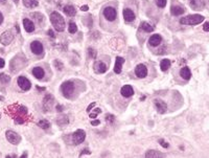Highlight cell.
I'll list each match as a JSON object with an SVG mask.
<instances>
[{
	"label": "cell",
	"instance_id": "1",
	"mask_svg": "<svg viewBox=\"0 0 209 158\" xmlns=\"http://www.w3.org/2000/svg\"><path fill=\"white\" fill-rule=\"evenodd\" d=\"M50 21L52 23L53 28L58 31H63L65 29V21H64L63 17L61 16L58 12H53L50 15Z\"/></svg>",
	"mask_w": 209,
	"mask_h": 158
},
{
	"label": "cell",
	"instance_id": "2",
	"mask_svg": "<svg viewBox=\"0 0 209 158\" xmlns=\"http://www.w3.org/2000/svg\"><path fill=\"white\" fill-rule=\"evenodd\" d=\"M203 21H204V17L196 14L189 15V16H186L184 18L180 19V23L184 24V25H196V24H200Z\"/></svg>",
	"mask_w": 209,
	"mask_h": 158
},
{
	"label": "cell",
	"instance_id": "3",
	"mask_svg": "<svg viewBox=\"0 0 209 158\" xmlns=\"http://www.w3.org/2000/svg\"><path fill=\"white\" fill-rule=\"evenodd\" d=\"M61 89H62V92L65 97H70L74 91V83L71 82V81H66L62 84Z\"/></svg>",
	"mask_w": 209,
	"mask_h": 158
},
{
	"label": "cell",
	"instance_id": "4",
	"mask_svg": "<svg viewBox=\"0 0 209 158\" xmlns=\"http://www.w3.org/2000/svg\"><path fill=\"white\" fill-rule=\"evenodd\" d=\"M86 138V133L85 131L82 130V129H78L75 131L74 133H73L72 135V141L74 145H80L82 144V142L85 140Z\"/></svg>",
	"mask_w": 209,
	"mask_h": 158
},
{
	"label": "cell",
	"instance_id": "5",
	"mask_svg": "<svg viewBox=\"0 0 209 158\" xmlns=\"http://www.w3.org/2000/svg\"><path fill=\"white\" fill-rule=\"evenodd\" d=\"M13 40H14V35L12 33V31H5L0 36V43L4 46L9 45Z\"/></svg>",
	"mask_w": 209,
	"mask_h": 158
},
{
	"label": "cell",
	"instance_id": "6",
	"mask_svg": "<svg viewBox=\"0 0 209 158\" xmlns=\"http://www.w3.org/2000/svg\"><path fill=\"white\" fill-rule=\"evenodd\" d=\"M5 135H6V139L9 140V142H11V144H13V145H18L19 142L21 141L20 135L17 134V133L14 132V131H6Z\"/></svg>",
	"mask_w": 209,
	"mask_h": 158
},
{
	"label": "cell",
	"instance_id": "7",
	"mask_svg": "<svg viewBox=\"0 0 209 158\" xmlns=\"http://www.w3.org/2000/svg\"><path fill=\"white\" fill-rule=\"evenodd\" d=\"M104 16L107 20L109 21H114L116 19L117 13H116V9L112 6H107L104 9Z\"/></svg>",
	"mask_w": 209,
	"mask_h": 158
},
{
	"label": "cell",
	"instance_id": "8",
	"mask_svg": "<svg viewBox=\"0 0 209 158\" xmlns=\"http://www.w3.org/2000/svg\"><path fill=\"white\" fill-rule=\"evenodd\" d=\"M18 85H19V87H20L21 89L24 90V91L29 90V89H31V82H29L27 79L25 78V76H19V78H18Z\"/></svg>",
	"mask_w": 209,
	"mask_h": 158
},
{
	"label": "cell",
	"instance_id": "9",
	"mask_svg": "<svg viewBox=\"0 0 209 158\" xmlns=\"http://www.w3.org/2000/svg\"><path fill=\"white\" fill-rule=\"evenodd\" d=\"M135 75L140 79L146 78L147 75V68L146 67V65H143V64L137 65L136 68H135Z\"/></svg>",
	"mask_w": 209,
	"mask_h": 158
},
{
	"label": "cell",
	"instance_id": "10",
	"mask_svg": "<svg viewBox=\"0 0 209 158\" xmlns=\"http://www.w3.org/2000/svg\"><path fill=\"white\" fill-rule=\"evenodd\" d=\"M31 49L35 55H41L43 53V45H42L41 42L34 41L31 43Z\"/></svg>",
	"mask_w": 209,
	"mask_h": 158
},
{
	"label": "cell",
	"instance_id": "11",
	"mask_svg": "<svg viewBox=\"0 0 209 158\" xmlns=\"http://www.w3.org/2000/svg\"><path fill=\"white\" fill-rule=\"evenodd\" d=\"M190 6L196 11H202L205 7V2L203 0H188Z\"/></svg>",
	"mask_w": 209,
	"mask_h": 158
},
{
	"label": "cell",
	"instance_id": "12",
	"mask_svg": "<svg viewBox=\"0 0 209 158\" xmlns=\"http://www.w3.org/2000/svg\"><path fill=\"white\" fill-rule=\"evenodd\" d=\"M120 93L124 97H130L134 94V90H133V87L131 85H124L121 87V90H120Z\"/></svg>",
	"mask_w": 209,
	"mask_h": 158
},
{
	"label": "cell",
	"instance_id": "13",
	"mask_svg": "<svg viewBox=\"0 0 209 158\" xmlns=\"http://www.w3.org/2000/svg\"><path fill=\"white\" fill-rule=\"evenodd\" d=\"M155 106H156L157 108V111H158L160 114H163V113L166 112L167 110V105L165 103L163 102V101H160V100H155Z\"/></svg>",
	"mask_w": 209,
	"mask_h": 158
},
{
	"label": "cell",
	"instance_id": "14",
	"mask_svg": "<svg viewBox=\"0 0 209 158\" xmlns=\"http://www.w3.org/2000/svg\"><path fill=\"white\" fill-rule=\"evenodd\" d=\"M52 104H53V96L51 95V94H47L44 97V100H43V107H44V109H45L46 111L49 110L51 108V106H52Z\"/></svg>",
	"mask_w": 209,
	"mask_h": 158
},
{
	"label": "cell",
	"instance_id": "15",
	"mask_svg": "<svg viewBox=\"0 0 209 158\" xmlns=\"http://www.w3.org/2000/svg\"><path fill=\"white\" fill-rule=\"evenodd\" d=\"M124 18L127 22H132L135 20V14L131 9H124Z\"/></svg>",
	"mask_w": 209,
	"mask_h": 158
},
{
	"label": "cell",
	"instance_id": "16",
	"mask_svg": "<svg viewBox=\"0 0 209 158\" xmlns=\"http://www.w3.org/2000/svg\"><path fill=\"white\" fill-rule=\"evenodd\" d=\"M161 42H162V38H161L160 35H158V34L153 35V36H152L151 38H150V40H149V43L151 44L152 46H158V45H160Z\"/></svg>",
	"mask_w": 209,
	"mask_h": 158
},
{
	"label": "cell",
	"instance_id": "17",
	"mask_svg": "<svg viewBox=\"0 0 209 158\" xmlns=\"http://www.w3.org/2000/svg\"><path fill=\"white\" fill-rule=\"evenodd\" d=\"M94 70L96 71L97 73H105L107 71V65L104 62H100L98 61L94 64Z\"/></svg>",
	"mask_w": 209,
	"mask_h": 158
},
{
	"label": "cell",
	"instance_id": "18",
	"mask_svg": "<svg viewBox=\"0 0 209 158\" xmlns=\"http://www.w3.org/2000/svg\"><path fill=\"white\" fill-rule=\"evenodd\" d=\"M185 12V9L181 6H173L171 7V13L173 16H180Z\"/></svg>",
	"mask_w": 209,
	"mask_h": 158
},
{
	"label": "cell",
	"instance_id": "19",
	"mask_svg": "<svg viewBox=\"0 0 209 158\" xmlns=\"http://www.w3.org/2000/svg\"><path fill=\"white\" fill-rule=\"evenodd\" d=\"M124 63V59L121 58V57H117L116 62H115V67H114L115 73H120V72H121V68H122Z\"/></svg>",
	"mask_w": 209,
	"mask_h": 158
},
{
	"label": "cell",
	"instance_id": "20",
	"mask_svg": "<svg viewBox=\"0 0 209 158\" xmlns=\"http://www.w3.org/2000/svg\"><path fill=\"white\" fill-rule=\"evenodd\" d=\"M23 26L25 31H27V33H33L35 31V25L29 19H23Z\"/></svg>",
	"mask_w": 209,
	"mask_h": 158
},
{
	"label": "cell",
	"instance_id": "21",
	"mask_svg": "<svg viewBox=\"0 0 209 158\" xmlns=\"http://www.w3.org/2000/svg\"><path fill=\"white\" fill-rule=\"evenodd\" d=\"M180 75L184 79V80H189V79H190V76H191L190 69H189L187 66H185V67H182L181 70H180Z\"/></svg>",
	"mask_w": 209,
	"mask_h": 158
},
{
	"label": "cell",
	"instance_id": "22",
	"mask_svg": "<svg viewBox=\"0 0 209 158\" xmlns=\"http://www.w3.org/2000/svg\"><path fill=\"white\" fill-rule=\"evenodd\" d=\"M33 75H35L37 79L41 80V79L44 78V75H45V72H44L43 68H41V67H35V68L33 69Z\"/></svg>",
	"mask_w": 209,
	"mask_h": 158
},
{
	"label": "cell",
	"instance_id": "23",
	"mask_svg": "<svg viewBox=\"0 0 209 158\" xmlns=\"http://www.w3.org/2000/svg\"><path fill=\"white\" fill-rule=\"evenodd\" d=\"M146 157H165V155L162 154L159 151H156V150H150V151H147L146 153Z\"/></svg>",
	"mask_w": 209,
	"mask_h": 158
},
{
	"label": "cell",
	"instance_id": "24",
	"mask_svg": "<svg viewBox=\"0 0 209 158\" xmlns=\"http://www.w3.org/2000/svg\"><path fill=\"white\" fill-rule=\"evenodd\" d=\"M63 11H64V13L67 15V16H69V17H73L75 14H77V12H75V9L72 6H64Z\"/></svg>",
	"mask_w": 209,
	"mask_h": 158
},
{
	"label": "cell",
	"instance_id": "25",
	"mask_svg": "<svg viewBox=\"0 0 209 158\" xmlns=\"http://www.w3.org/2000/svg\"><path fill=\"white\" fill-rule=\"evenodd\" d=\"M140 28H141L142 31H146V33H152V31L155 29L154 26L151 25L150 23H147V22H141V24H140Z\"/></svg>",
	"mask_w": 209,
	"mask_h": 158
},
{
	"label": "cell",
	"instance_id": "26",
	"mask_svg": "<svg viewBox=\"0 0 209 158\" xmlns=\"http://www.w3.org/2000/svg\"><path fill=\"white\" fill-rule=\"evenodd\" d=\"M23 4L28 9H34V7H37L39 4L38 0H23Z\"/></svg>",
	"mask_w": 209,
	"mask_h": 158
},
{
	"label": "cell",
	"instance_id": "27",
	"mask_svg": "<svg viewBox=\"0 0 209 158\" xmlns=\"http://www.w3.org/2000/svg\"><path fill=\"white\" fill-rule=\"evenodd\" d=\"M169 67H171V61H169L168 59H164V60L161 61L160 68L162 71H166Z\"/></svg>",
	"mask_w": 209,
	"mask_h": 158
},
{
	"label": "cell",
	"instance_id": "28",
	"mask_svg": "<svg viewBox=\"0 0 209 158\" xmlns=\"http://www.w3.org/2000/svg\"><path fill=\"white\" fill-rule=\"evenodd\" d=\"M38 126L40 128H42V129H48V128L50 127V123L46 119H41V120H39Z\"/></svg>",
	"mask_w": 209,
	"mask_h": 158
},
{
	"label": "cell",
	"instance_id": "29",
	"mask_svg": "<svg viewBox=\"0 0 209 158\" xmlns=\"http://www.w3.org/2000/svg\"><path fill=\"white\" fill-rule=\"evenodd\" d=\"M68 31H69L70 34H75V33H77V24H75L74 22H70L69 26H68Z\"/></svg>",
	"mask_w": 209,
	"mask_h": 158
},
{
	"label": "cell",
	"instance_id": "30",
	"mask_svg": "<svg viewBox=\"0 0 209 158\" xmlns=\"http://www.w3.org/2000/svg\"><path fill=\"white\" fill-rule=\"evenodd\" d=\"M68 123H69V120H68V117L67 116H62V117H60L58 120H56V124L60 125V126L67 125Z\"/></svg>",
	"mask_w": 209,
	"mask_h": 158
},
{
	"label": "cell",
	"instance_id": "31",
	"mask_svg": "<svg viewBox=\"0 0 209 158\" xmlns=\"http://www.w3.org/2000/svg\"><path fill=\"white\" fill-rule=\"evenodd\" d=\"M0 81H1L2 83L6 84L11 81V78H9V75H6L5 73H0Z\"/></svg>",
	"mask_w": 209,
	"mask_h": 158
},
{
	"label": "cell",
	"instance_id": "32",
	"mask_svg": "<svg viewBox=\"0 0 209 158\" xmlns=\"http://www.w3.org/2000/svg\"><path fill=\"white\" fill-rule=\"evenodd\" d=\"M100 112H102V110H100L99 108H96V109H94V112L90 113L89 116H90V118H92V119H93V118H96L97 114H98V113H100Z\"/></svg>",
	"mask_w": 209,
	"mask_h": 158
},
{
	"label": "cell",
	"instance_id": "33",
	"mask_svg": "<svg viewBox=\"0 0 209 158\" xmlns=\"http://www.w3.org/2000/svg\"><path fill=\"white\" fill-rule=\"evenodd\" d=\"M156 3L159 7L163 9V7H165V6H166V0H156Z\"/></svg>",
	"mask_w": 209,
	"mask_h": 158
},
{
	"label": "cell",
	"instance_id": "34",
	"mask_svg": "<svg viewBox=\"0 0 209 158\" xmlns=\"http://www.w3.org/2000/svg\"><path fill=\"white\" fill-rule=\"evenodd\" d=\"M31 16H33V17H36V19L38 20V22H42V21H43V16H42L41 14H39V13H34V14H31Z\"/></svg>",
	"mask_w": 209,
	"mask_h": 158
},
{
	"label": "cell",
	"instance_id": "35",
	"mask_svg": "<svg viewBox=\"0 0 209 158\" xmlns=\"http://www.w3.org/2000/svg\"><path fill=\"white\" fill-rule=\"evenodd\" d=\"M106 120H107L108 123H113L115 120V116L112 114H107L106 115Z\"/></svg>",
	"mask_w": 209,
	"mask_h": 158
},
{
	"label": "cell",
	"instance_id": "36",
	"mask_svg": "<svg viewBox=\"0 0 209 158\" xmlns=\"http://www.w3.org/2000/svg\"><path fill=\"white\" fill-rule=\"evenodd\" d=\"M55 66L59 69V70H62V69H63V64L61 63L60 61H58V60L55 61Z\"/></svg>",
	"mask_w": 209,
	"mask_h": 158
},
{
	"label": "cell",
	"instance_id": "37",
	"mask_svg": "<svg viewBox=\"0 0 209 158\" xmlns=\"http://www.w3.org/2000/svg\"><path fill=\"white\" fill-rule=\"evenodd\" d=\"M88 53H89V56L91 57V58L94 59L95 57H96V53H95V50L93 48H89V49H88Z\"/></svg>",
	"mask_w": 209,
	"mask_h": 158
},
{
	"label": "cell",
	"instance_id": "38",
	"mask_svg": "<svg viewBox=\"0 0 209 158\" xmlns=\"http://www.w3.org/2000/svg\"><path fill=\"white\" fill-rule=\"evenodd\" d=\"M159 144H160L163 148H168V147H169V145L167 144V142L164 141L163 139H159Z\"/></svg>",
	"mask_w": 209,
	"mask_h": 158
},
{
	"label": "cell",
	"instance_id": "39",
	"mask_svg": "<svg viewBox=\"0 0 209 158\" xmlns=\"http://www.w3.org/2000/svg\"><path fill=\"white\" fill-rule=\"evenodd\" d=\"M84 154H88V155H89V154H91V152L88 149H85V150H83V151H82V153L80 154V156H83Z\"/></svg>",
	"mask_w": 209,
	"mask_h": 158
},
{
	"label": "cell",
	"instance_id": "40",
	"mask_svg": "<svg viewBox=\"0 0 209 158\" xmlns=\"http://www.w3.org/2000/svg\"><path fill=\"white\" fill-rule=\"evenodd\" d=\"M100 124V122L98 119H95V120H91V125L92 126H98Z\"/></svg>",
	"mask_w": 209,
	"mask_h": 158
},
{
	"label": "cell",
	"instance_id": "41",
	"mask_svg": "<svg viewBox=\"0 0 209 158\" xmlns=\"http://www.w3.org/2000/svg\"><path fill=\"white\" fill-rule=\"evenodd\" d=\"M203 29L205 31H209V23H208V22H205V24H204V26H203Z\"/></svg>",
	"mask_w": 209,
	"mask_h": 158
},
{
	"label": "cell",
	"instance_id": "42",
	"mask_svg": "<svg viewBox=\"0 0 209 158\" xmlns=\"http://www.w3.org/2000/svg\"><path fill=\"white\" fill-rule=\"evenodd\" d=\"M94 106H95V103H92V104H90V105L88 106V108H87V112L89 113L90 111H91V109H92V108L94 107Z\"/></svg>",
	"mask_w": 209,
	"mask_h": 158
},
{
	"label": "cell",
	"instance_id": "43",
	"mask_svg": "<svg viewBox=\"0 0 209 158\" xmlns=\"http://www.w3.org/2000/svg\"><path fill=\"white\" fill-rule=\"evenodd\" d=\"M4 65H5V62H4V60H3V59L0 58V68H3Z\"/></svg>",
	"mask_w": 209,
	"mask_h": 158
},
{
	"label": "cell",
	"instance_id": "44",
	"mask_svg": "<svg viewBox=\"0 0 209 158\" xmlns=\"http://www.w3.org/2000/svg\"><path fill=\"white\" fill-rule=\"evenodd\" d=\"M47 34H48V36H49V37H51V38H53V37H55V34H53V31H51V29H49V31H47Z\"/></svg>",
	"mask_w": 209,
	"mask_h": 158
},
{
	"label": "cell",
	"instance_id": "45",
	"mask_svg": "<svg viewBox=\"0 0 209 158\" xmlns=\"http://www.w3.org/2000/svg\"><path fill=\"white\" fill-rule=\"evenodd\" d=\"M81 9H82L83 12H87L88 9H89V7H88V6H83L82 7H81Z\"/></svg>",
	"mask_w": 209,
	"mask_h": 158
},
{
	"label": "cell",
	"instance_id": "46",
	"mask_svg": "<svg viewBox=\"0 0 209 158\" xmlns=\"http://www.w3.org/2000/svg\"><path fill=\"white\" fill-rule=\"evenodd\" d=\"M56 110H58V111H60V112H61V111H63V106L58 105V106H56Z\"/></svg>",
	"mask_w": 209,
	"mask_h": 158
},
{
	"label": "cell",
	"instance_id": "47",
	"mask_svg": "<svg viewBox=\"0 0 209 158\" xmlns=\"http://www.w3.org/2000/svg\"><path fill=\"white\" fill-rule=\"evenodd\" d=\"M2 22H3V15L0 13V24H1Z\"/></svg>",
	"mask_w": 209,
	"mask_h": 158
},
{
	"label": "cell",
	"instance_id": "48",
	"mask_svg": "<svg viewBox=\"0 0 209 158\" xmlns=\"http://www.w3.org/2000/svg\"><path fill=\"white\" fill-rule=\"evenodd\" d=\"M6 2V0H0V3H2V4H4Z\"/></svg>",
	"mask_w": 209,
	"mask_h": 158
},
{
	"label": "cell",
	"instance_id": "49",
	"mask_svg": "<svg viewBox=\"0 0 209 158\" xmlns=\"http://www.w3.org/2000/svg\"><path fill=\"white\" fill-rule=\"evenodd\" d=\"M21 157H27V154H26V153H24V154L21 155Z\"/></svg>",
	"mask_w": 209,
	"mask_h": 158
},
{
	"label": "cell",
	"instance_id": "50",
	"mask_svg": "<svg viewBox=\"0 0 209 158\" xmlns=\"http://www.w3.org/2000/svg\"><path fill=\"white\" fill-rule=\"evenodd\" d=\"M3 100H4V98L2 97V96H0V101H3Z\"/></svg>",
	"mask_w": 209,
	"mask_h": 158
},
{
	"label": "cell",
	"instance_id": "51",
	"mask_svg": "<svg viewBox=\"0 0 209 158\" xmlns=\"http://www.w3.org/2000/svg\"><path fill=\"white\" fill-rule=\"evenodd\" d=\"M13 1H14V2H16V3H17V2H18L19 0H13Z\"/></svg>",
	"mask_w": 209,
	"mask_h": 158
},
{
	"label": "cell",
	"instance_id": "52",
	"mask_svg": "<svg viewBox=\"0 0 209 158\" xmlns=\"http://www.w3.org/2000/svg\"><path fill=\"white\" fill-rule=\"evenodd\" d=\"M0 118H1V114H0Z\"/></svg>",
	"mask_w": 209,
	"mask_h": 158
}]
</instances>
